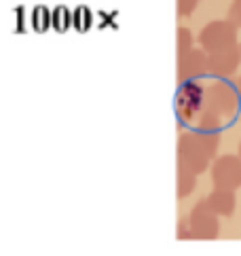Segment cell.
<instances>
[{
    "label": "cell",
    "instance_id": "obj_11",
    "mask_svg": "<svg viewBox=\"0 0 241 256\" xmlns=\"http://www.w3.org/2000/svg\"><path fill=\"white\" fill-rule=\"evenodd\" d=\"M194 38H192V32L188 28H178L176 32V53H178V60L186 58L188 53L194 49Z\"/></svg>",
    "mask_w": 241,
    "mask_h": 256
},
{
    "label": "cell",
    "instance_id": "obj_10",
    "mask_svg": "<svg viewBox=\"0 0 241 256\" xmlns=\"http://www.w3.org/2000/svg\"><path fill=\"white\" fill-rule=\"evenodd\" d=\"M194 184H197V174L178 163V170H176V195L178 199H186L194 190Z\"/></svg>",
    "mask_w": 241,
    "mask_h": 256
},
{
    "label": "cell",
    "instance_id": "obj_5",
    "mask_svg": "<svg viewBox=\"0 0 241 256\" xmlns=\"http://www.w3.org/2000/svg\"><path fill=\"white\" fill-rule=\"evenodd\" d=\"M199 44L206 53H216L220 49L237 44V28L226 20L210 22L199 34Z\"/></svg>",
    "mask_w": 241,
    "mask_h": 256
},
{
    "label": "cell",
    "instance_id": "obj_13",
    "mask_svg": "<svg viewBox=\"0 0 241 256\" xmlns=\"http://www.w3.org/2000/svg\"><path fill=\"white\" fill-rule=\"evenodd\" d=\"M197 4L199 0H176V11H178L180 17H188L197 8Z\"/></svg>",
    "mask_w": 241,
    "mask_h": 256
},
{
    "label": "cell",
    "instance_id": "obj_8",
    "mask_svg": "<svg viewBox=\"0 0 241 256\" xmlns=\"http://www.w3.org/2000/svg\"><path fill=\"white\" fill-rule=\"evenodd\" d=\"M208 74V53L194 47L186 58L178 60V83L182 80H199Z\"/></svg>",
    "mask_w": 241,
    "mask_h": 256
},
{
    "label": "cell",
    "instance_id": "obj_15",
    "mask_svg": "<svg viewBox=\"0 0 241 256\" xmlns=\"http://www.w3.org/2000/svg\"><path fill=\"white\" fill-rule=\"evenodd\" d=\"M237 85H239V89H241V76H239V80H237Z\"/></svg>",
    "mask_w": 241,
    "mask_h": 256
},
{
    "label": "cell",
    "instance_id": "obj_4",
    "mask_svg": "<svg viewBox=\"0 0 241 256\" xmlns=\"http://www.w3.org/2000/svg\"><path fill=\"white\" fill-rule=\"evenodd\" d=\"M188 226H190L192 240L212 242V240H216V237L220 235V216L208 206L206 199H201L190 210Z\"/></svg>",
    "mask_w": 241,
    "mask_h": 256
},
{
    "label": "cell",
    "instance_id": "obj_2",
    "mask_svg": "<svg viewBox=\"0 0 241 256\" xmlns=\"http://www.w3.org/2000/svg\"><path fill=\"white\" fill-rule=\"evenodd\" d=\"M206 110L220 118L241 110V89L230 78H214L206 89Z\"/></svg>",
    "mask_w": 241,
    "mask_h": 256
},
{
    "label": "cell",
    "instance_id": "obj_6",
    "mask_svg": "<svg viewBox=\"0 0 241 256\" xmlns=\"http://www.w3.org/2000/svg\"><path fill=\"white\" fill-rule=\"evenodd\" d=\"M212 182L214 188L235 190L241 186V159L237 154H222L212 163Z\"/></svg>",
    "mask_w": 241,
    "mask_h": 256
},
{
    "label": "cell",
    "instance_id": "obj_1",
    "mask_svg": "<svg viewBox=\"0 0 241 256\" xmlns=\"http://www.w3.org/2000/svg\"><path fill=\"white\" fill-rule=\"evenodd\" d=\"M220 146V132H206V130H186L178 138V163L186 166L194 174H203L218 157Z\"/></svg>",
    "mask_w": 241,
    "mask_h": 256
},
{
    "label": "cell",
    "instance_id": "obj_3",
    "mask_svg": "<svg viewBox=\"0 0 241 256\" xmlns=\"http://www.w3.org/2000/svg\"><path fill=\"white\" fill-rule=\"evenodd\" d=\"M206 89L199 80H182L178 83V91H176L174 100V110L176 116L182 125L194 123L206 110Z\"/></svg>",
    "mask_w": 241,
    "mask_h": 256
},
{
    "label": "cell",
    "instance_id": "obj_9",
    "mask_svg": "<svg viewBox=\"0 0 241 256\" xmlns=\"http://www.w3.org/2000/svg\"><path fill=\"white\" fill-rule=\"evenodd\" d=\"M206 201H208V206L214 210L220 218L233 214L235 212V204H237L233 190H224V188H214L206 197Z\"/></svg>",
    "mask_w": 241,
    "mask_h": 256
},
{
    "label": "cell",
    "instance_id": "obj_16",
    "mask_svg": "<svg viewBox=\"0 0 241 256\" xmlns=\"http://www.w3.org/2000/svg\"><path fill=\"white\" fill-rule=\"evenodd\" d=\"M239 159H241V144H239Z\"/></svg>",
    "mask_w": 241,
    "mask_h": 256
},
{
    "label": "cell",
    "instance_id": "obj_14",
    "mask_svg": "<svg viewBox=\"0 0 241 256\" xmlns=\"http://www.w3.org/2000/svg\"><path fill=\"white\" fill-rule=\"evenodd\" d=\"M178 240H192L190 226H188L186 218H180V220H178Z\"/></svg>",
    "mask_w": 241,
    "mask_h": 256
},
{
    "label": "cell",
    "instance_id": "obj_17",
    "mask_svg": "<svg viewBox=\"0 0 241 256\" xmlns=\"http://www.w3.org/2000/svg\"><path fill=\"white\" fill-rule=\"evenodd\" d=\"M239 51H241V42H239Z\"/></svg>",
    "mask_w": 241,
    "mask_h": 256
},
{
    "label": "cell",
    "instance_id": "obj_12",
    "mask_svg": "<svg viewBox=\"0 0 241 256\" xmlns=\"http://www.w3.org/2000/svg\"><path fill=\"white\" fill-rule=\"evenodd\" d=\"M226 22H230L239 30L241 28V0H233L226 11Z\"/></svg>",
    "mask_w": 241,
    "mask_h": 256
},
{
    "label": "cell",
    "instance_id": "obj_7",
    "mask_svg": "<svg viewBox=\"0 0 241 256\" xmlns=\"http://www.w3.org/2000/svg\"><path fill=\"white\" fill-rule=\"evenodd\" d=\"M239 64H241L239 44L220 49L216 53H208V74L216 78H228L233 72H237Z\"/></svg>",
    "mask_w": 241,
    "mask_h": 256
}]
</instances>
